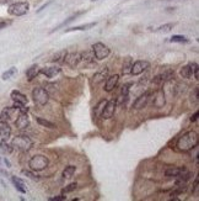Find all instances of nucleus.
I'll list each match as a JSON object with an SVG mask.
<instances>
[{
    "label": "nucleus",
    "instance_id": "nucleus-1",
    "mask_svg": "<svg viewBox=\"0 0 199 201\" xmlns=\"http://www.w3.org/2000/svg\"><path fill=\"white\" fill-rule=\"evenodd\" d=\"M199 138L196 131H188L183 133L176 142V148L181 152H188L198 146Z\"/></svg>",
    "mask_w": 199,
    "mask_h": 201
},
{
    "label": "nucleus",
    "instance_id": "nucleus-2",
    "mask_svg": "<svg viewBox=\"0 0 199 201\" xmlns=\"http://www.w3.org/2000/svg\"><path fill=\"white\" fill-rule=\"evenodd\" d=\"M11 146L20 152H28L33 147V141L26 134H18L13 138Z\"/></svg>",
    "mask_w": 199,
    "mask_h": 201
},
{
    "label": "nucleus",
    "instance_id": "nucleus-3",
    "mask_svg": "<svg viewBox=\"0 0 199 201\" xmlns=\"http://www.w3.org/2000/svg\"><path fill=\"white\" fill-rule=\"evenodd\" d=\"M48 164H49L48 158L46 155H41V154L33 155L28 162V167L31 168V170H33V171H41L48 167Z\"/></svg>",
    "mask_w": 199,
    "mask_h": 201
},
{
    "label": "nucleus",
    "instance_id": "nucleus-4",
    "mask_svg": "<svg viewBox=\"0 0 199 201\" xmlns=\"http://www.w3.org/2000/svg\"><path fill=\"white\" fill-rule=\"evenodd\" d=\"M28 9H30V4L27 1H18L9 6L8 13L13 16H23L28 13Z\"/></svg>",
    "mask_w": 199,
    "mask_h": 201
},
{
    "label": "nucleus",
    "instance_id": "nucleus-5",
    "mask_svg": "<svg viewBox=\"0 0 199 201\" xmlns=\"http://www.w3.org/2000/svg\"><path fill=\"white\" fill-rule=\"evenodd\" d=\"M32 98H33L34 104L38 105V106H44V105L48 102V100H49V95H48L47 90L43 89V88H41V86L33 89Z\"/></svg>",
    "mask_w": 199,
    "mask_h": 201
},
{
    "label": "nucleus",
    "instance_id": "nucleus-6",
    "mask_svg": "<svg viewBox=\"0 0 199 201\" xmlns=\"http://www.w3.org/2000/svg\"><path fill=\"white\" fill-rule=\"evenodd\" d=\"M92 52H94L95 58H97L99 61H102V59H105V58H107L110 56L111 51H110V48L105 43L97 42V43L92 45Z\"/></svg>",
    "mask_w": 199,
    "mask_h": 201
},
{
    "label": "nucleus",
    "instance_id": "nucleus-7",
    "mask_svg": "<svg viewBox=\"0 0 199 201\" xmlns=\"http://www.w3.org/2000/svg\"><path fill=\"white\" fill-rule=\"evenodd\" d=\"M116 106H117V101L115 100V99L107 101L106 105H105V107H103V110H102V112H101V117L105 118V120L111 118L113 116L115 111H116Z\"/></svg>",
    "mask_w": 199,
    "mask_h": 201
},
{
    "label": "nucleus",
    "instance_id": "nucleus-8",
    "mask_svg": "<svg viewBox=\"0 0 199 201\" xmlns=\"http://www.w3.org/2000/svg\"><path fill=\"white\" fill-rule=\"evenodd\" d=\"M148 68H150V63L148 61H136L132 64L130 68V74L133 75H139L141 73H144Z\"/></svg>",
    "mask_w": 199,
    "mask_h": 201
},
{
    "label": "nucleus",
    "instance_id": "nucleus-9",
    "mask_svg": "<svg viewBox=\"0 0 199 201\" xmlns=\"http://www.w3.org/2000/svg\"><path fill=\"white\" fill-rule=\"evenodd\" d=\"M64 62H65V64H68L69 67L75 68L81 62V53H78V52L66 53L65 58H64Z\"/></svg>",
    "mask_w": 199,
    "mask_h": 201
},
{
    "label": "nucleus",
    "instance_id": "nucleus-10",
    "mask_svg": "<svg viewBox=\"0 0 199 201\" xmlns=\"http://www.w3.org/2000/svg\"><path fill=\"white\" fill-rule=\"evenodd\" d=\"M17 112H20L18 111V109H17L16 106H14V107H5L1 112H0V123H4V122H8L9 120H11L13 116L17 114Z\"/></svg>",
    "mask_w": 199,
    "mask_h": 201
},
{
    "label": "nucleus",
    "instance_id": "nucleus-11",
    "mask_svg": "<svg viewBox=\"0 0 199 201\" xmlns=\"http://www.w3.org/2000/svg\"><path fill=\"white\" fill-rule=\"evenodd\" d=\"M15 126L18 130H26L30 126V118L27 116V114L18 112V116L15 120Z\"/></svg>",
    "mask_w": 199,
    "mask_h": 201
},
{
    "label": "nucleus",
    "instance_id": "nucleus-12",
    "mask_svg": "<svg viewBox=\"0 0 199 201\" xmlns=\"http://www.w3.org/2000/svg\"><path fill=\"white\" fill-rule=\"evenodd\" d=\"M149 99H150V94L146 91V93L141 94L139 98H136V100L134 101V104H133V107H134L135 110H141V109L146 107V105H148V102H149Z\"/></svg>",
    "mask_w": 199,
    "mask_h": 201
},
{
    "label": "nucleus",
    "instance_id": "nucleus-13",
    "mask_svg": "<svg viewBox=\"0 0 199 201\" xmlns=\"http://www.w3.org/2000/svg\"><path fill=\"white\" fill-rule=\"evenodd\" d=\"M187 171V169L184 167H180V168H170L165 171L166 177L168 178H180L182 177L183 174Z\"/></svg>",
    "mask_w": 199,
    "mask_h": 201
},
{
    "label": "nucleus",
    "instance_id": "nucleus-14",
    "mask_svg": "<svg viewBox=\"0 0 199 201\" xmlns=\"http://www.w3.org/2000/svg\"><path fill=\"white\" fill-rule=\"evenodd\" d=\"M118 80H119V75H118V74H115V75L108 77V78H107V82L105 84V90H106L107 93L112 91V90L117 86Z\"/></svg>",
    "mask_w": 199,
    "mask_h": 201
},
{
    "label": "nucleus",
    "instance_id": "nucleus-15",
    "mask_svg": "<svg viewBox=\"0 0 199 201\" xmlns=\"http://www.w3.org/2000/svg\"><path fill=\"white\" fill-rule=\"evenodd\" d=\"M11 99L15 101V104L17 105H26L28 100H27V98H26V95H23L22 93H20V91H17V90H14V91H11Z\"/></svg>",
    "mask_w": 199,
    "mask_h": 201
},
{
    "label": "nucleus",
    "instance_id": "nucleus-16",
    "mask_svg": "<svg viewBox=\"0 0 199 201\" xmlns=\"http://www.w3.org/2000/svg\"><path fill=\"white\" fill-rule=\"evenodd\" d=\"M152 105L155 107H162L165 105V95H164V91L162 89H159L156 93H155V98L152 100Z\"/></svg>",
    "mask_w": 199,
    "mask_h": 201
},
{
    "label": "nucleus",
    "instance_id": "nucleus-17",
    "mask_svg": "<svg viewBox=\"0 0 199 201\" xmlns=\"http://www.w3.org/2000/svg\"><path fill=\"white\" fill-rule=\"evenodd\" d=\"M10 136H11V127L6 122L1 123L0 125V138L4 141H8L10 138Z\"/></svg>",
    "mask_w": 199,
    "mask_h": 201
},
{
    "label": "nucleus",
    "instance_id": "nucleus-18",
    "mask_svg": "<svg viewBox=\"0 0 199 201\" xmlns=\"http://www.w3.org/2000/svg\"><path fill=\"white\" fill-rule=\"evenodd\" d=\"M42 74H44L47 78H53L55 77L57 74L60 73V68L59 67H47V68H42L39 70Z\"/></svg>",
    "mask_w": 199,
    "mask_h": 201
},
{
    "label": "nucleus",
    "instance_id": "nucleus-19",
    "mask_svg": "<svg viewBox=\"0 0 199 201\" xmlns=\"http://www.w3.org/2000/svg\"><path fill=\"white\" fill-rule=\"evenodd\" d=\"M38 73H39V67H38L37 64H33V66H31V67L26 70V77H27V79L31 82L32 79H34V78L38 75Z\"/></svg>",
    "mask_w": 199,
    "mask_h": 201
},
{
    "label": "nucleus",
    "instance_id": "nucleus-20",
    "mask_svg": "<svg viewBox=\"0 0 199 201\" xmlns=\"http://www.w3.org/2000/svg\"><path fill=\"white\" fill-rule=\"evenodd\" d=\"M96 26V22H90V24H86V25H80V26H74V27H70V29H66L65 32H71V31H84V30H89L91 27Z\"/></svg>",
    "mask_w": 199,
    "mask_h": 201
},
{
    "label": "nucleus",
    "instance_id": "nucleus-21",
    "mask_svg": "<svg viewBox=\"0 0 199 201\" xmlns=\"http://www.w3.org/2000/svg\"><path fill=\"white\" fill-rule=\"evenodd\" d=\"M11 182H13V184L15 185L16 190H18V191H20V193H22V194H25V193H26V187H25V184H23V182H22L20 178L13 177V178H11Z\"/></svg>",
    "mask_w": 199,
    "mask_h": 201
},
{
    "label": "nucleus",
    "instance_id": "nucleus-22",
    "mask_svg": "<svg viewBox=\"0 0 199 201\" xmlns=\"http://www.w3.org/2000/svg\"><path fill=\"white\" fill-rule=\"evenodd\" d=\"M13 146H10V144H8L6 143V141H1L0 142V153H3V154H10V153H13Z\"/></svg>",
    "mask_w": 199,
    "mask_h": 201
},
{
    "label": "nucleus",
    "instance_id": "nucleus-23",
    "mask_svg": "<svg viewBox=\"0 0 199 201\" xmlns=\"http://www.w3.org/2000/svg\"><path fill=\"white\" fill-rule=\"evenodd\" d=\"M75 170H76V168L74 167V166H68V167H65L64 171H63V178H64V179H70V178H73Z\"/></svg>",
    "mask_w": 199,
    "mask_h": 201
},
{
    "label": "nucleus",
    "instance_id": "nucleus-24",
    "mask_svg": "<svg viewBox=\"0 0 199 201\" xmlns=\"http://www.w3.org/2000/svg\"><path fill=\"white\" fill-rule=\"evenodd\" d=\"M132 64H133L132 58H130V57H128V58L124 61L123 67H122V72H123V74H130V68H132Z\"/></svg>",
    "mask_w": 199,
    "mask_h": 201
},
{
    "label": "nucleus",
    "instance_id": "nucleus-25",
    "mask_svg": "<svg viewBox=\"0 0 199 201\" xmlns=\"http://www.w3.org/2000/svg\"><path fill=\"white\" fill-rule=\"evenodd\" d=\"M66 53H68V52H66L65 50L59 51L58 53H55V54L53 56L52 61H53V62H64V58H65Z\"/></svg>",
    "mask_w": 199,
    "mask_h": 201
},
{
    "label": "nucleus",
    "instance_id": "nucleus-26",
    "mask_svg": "<svg viewBox=\"0 0 199 201\" xmlns=\"http://www.w3.org/2000/svg\"><path fill=\"white\" fill-rule=\"evenodd\" d=\"M106 75H107V69H105L103 72H100V73H97V74H95V75H94L95 85H97V84H100L101 82H103V80H105V78H106Z\"/></svg>",
    "mask_w": 199,
    "mask_h": 201
},
{
    "label": "nucleus",
    "instance_id": "nucleus-27",
    "mask_svg": "<svg viewBox=\"0 0 199 201\" xmlns=\"http://www.w3.org/2000/svg\"><path fill=\"white\" fill-rule=\"evenodd\" d=\"M16 72H17V69L15 67L10 68V69H8L6 72H4V73H3L1 79H3V80H8V79H9V78H11L13 75H15V74H16Z\"/></svg>",
    "mask_w": 199,
    "mask_h": 201
},
{
    "label": "nucleus",
    "instance_id": "nucleus-28",
    "mask_svg": "<svg viewBox=\"0 0 199 201\" xmlns=\"http://www.w3.org/2000/svg\"><path fill=\"white\" fill-rule=\"evenodd\" d=\"M180 74H181L182 78H191L192 77V70H191L189 64L188 66H183L181 68V70H180Z\"/></svg>",
    "mask_w": 199,
    "mask_h": 201
},
{
    "label": "nucleus",
    "instance_id": "nucleus-29",
    "mask_svg": "<svg viewBox=\"0 0 199 201\" xmlns=\"http://www.w3.org/2000/svg\"><path fill=\"white\" fill-rule=\"evenodd\" d=\"M170 42H178V43H187L188 42V38L181 36V35H173L171 38H170Z\"/></svg>",
    "mask_w": 199,
    "mask_h": 201
},
{
    "label": "nucleus",
    "instance_id": "nucleus-30",
    "mask_svg": "<svg viewBox=\"0 0 199 201\" xmlns=\"http://www.w3.org/2000/svg\"><path fill=\"white\" fill-rule=\"evenodd\" d=\"M94 58H95V56H94V52L91 51V52H89V51H86V52H84L81 53V61H85V62H92L94 61Z\"/></svg>",
    "mask_w": 199,
    "mask_h": 201
},
{
    "label": "nucleus",
    "instance_id": "nucleus-31",
    "mask_svg": "<svg viewBox=\"0 0 199 201\" xmlns=\"http://www.w3.org/2000/svg\"><path fill=\"white\" fill-rule=\"evenodd\" d=\"M173 27H175V22H170V24H165V25L160 26L159 29H156V31H160V32H168V31H171Z\"/></svg>",
    "mask_w": 199,
    "mask_h": 201
},
{
    "label": "nucleus",
    "instance_id": "nucleus-32",
    "mask_svg": "<svg viewBox=\"0 0 199 201\" xmlns=\"http://www.w3.org/2000/svg\"><path fill=\"white\" fill-rule=\"evenodd\" d=\"M37 122H38L39 125L44 126V127H48V128H54V127H55L54 123H52V122H49L48 120H44V118H42V117L37 118Z\"/></svg>",
    "mask_w": 199,
    "mask_h": 201
},
{
    "label": "nucleus",
    "instance_id": "nucleus-33",
    "mask_svg": "<svg viewBox=\"0 0 199 201\" xmlns=\"http://www.w3.org/2000/svg\"><path fill=\"white\" fill-rule=\"evenodd\" d=\"M173 75H175V73H173L172 70H167L164 74H161L160 77H161V79H162V82H167V80H171V79L173 78Z\"/></svg>",
    "mask_w": 199,
    "mask_h": 201
},
{
    "label": "nucleus",
    "instance_id": "nucleus-34",
    "mask_svg": "<svg viewBox=\"0 0 199 201\" xmlns=\"http://www.w3.org/2000/svg\"><path fill=\"white\" fill-rule=\"evenodd\" d=\"M189 67H191V70H192V74L194 73V78L198 80L199 79V74H198V72H199V69H198V64L197 63H191L189 64Z\"/></svg>",
    "mask_w": 199,
    "mask_h": 201
},
{
    "label": "nucleus",
    "instance_id": "nucleus-35",
    "mask_svg": "<svg viewBox=\"0 0 199 201\" xmlns=\"http://www.w3.org/2000/svg\"><path fill=\"white\" fill-rule=\"evenodd\" d=\"M198 93H199V89H198V86L197 88H194V90H193V93L191 94V101L192 102H194V104H197L198 102V98H199V95H198Z\"/></svg>",
    "mask_w": 199,
    "mask_h": 201
},
{
    "label": "nucleus",
    "instance_id": "nucleus-36",
    "mask_svg": "<svg viewBox=\"0 0 199 201\" xmlns=\"http://www.w3.org/2000/svg\"><path fill=\"white\" fill-rule=\"evenodd\" d=\"M76 187H78V184H76V183H71V184H69L68 186H65V187L63 189V194H66V193H71V191H74Z\"/></svg>",
    "mask_w": 199,
    "mask_h": 201
},
{
    "label": "nucleus",
    "instance_id": "nucleus-37",
    "mask_svg": "<svg viewBox=\"0 0 199 201\" xmlns=\"http://www.w3.org/2000/svg\"><path fill=\"white\" fill-rule=\"evenodd\" d=\"M106 102H107L106 100H102V101H100L99 104H97V106H96V110H95L96 115H101V112H102V110H103V107H105Z\"/></svg>",
    "mask_w": 199,
    "mask_h": 201
},
{
    "label": "nucleus",
    "instance_id": "nucleus-38",
    "mask_svg": "<svg viewBox=\"0 0 199 201\" xmlns=\"http://www.w3.org/2000/svg\"><path fill=\"white\" fill-rule=\"evenodd\" d=\"M21 173H22L23 175H26V177H28L30 179H33V180H38V179H39V178H38L37 175H34V174H33L32 171H30V170H25V169H23V170H22Z\"/></svg>",
    "mask_w": 199,
    "mask_h": 201
},
{
    "label": "nucleus",
    "instance_id": "nucleus-39",
    "mask_svg": "<svg viewBox=\"0 0 199 201\" xmlns=\"http://www.w3.org/2000/svg\"><path fill=\"white\" fill-rule=\"evenodd\" d=\"M128 91H129V86L128 85H123V88H122V95L128 96Z\"/></svg>",
    "mask_w": 199,
    "mask_h": 201
},
{
    "label": "nucleus",
    "instance_id": "nucleus-40",
    "mask_svg": "<svg viewBox=\"0 0 199 201\" xmlns=\"http://www.w3.org/2000/svg\"><path fill=\"white\" fill-rule=\"evenodd\" d=\"M49 200L50 201H63V200H65V196L59 195V196H55V198H50Z\"/></svg>",
    "mask_w": 199,
    "mask_h": 201
},
{
    "label": "nucleus",
    "instance_id": "nucleus-41",
    "mask_svg": "<svg viewBox=\"0 0 199 201\" xmlns=\"http://www.w3.org/2000/svg\"><path fill=\"white\" fill-rule=\"evenodd\" d=\"M198 184H199V179L198 178H196L194 184H193V193H197V190H198Z\"/></svg>",
    "mask_w": 199,
    "mask_h": 201
},
{
    "label": "nucleus",
    "instance_id": "nucleus-42",
    "mask_svg": "<svg viewBox=\"0 0 199 201\" xmlns=\"http://www.w3.org/2000/svg\"><path fill=\"white\" fill-rule=\"evenodd\" d=\"M50 3H52V1H48V3H47V4H44V5H42V6H41V8H39V9H38V10H37V13H41V11H42V10H44V9H46V8H47V6H48V5H49Z\"/></svg>",
    "mask_w": 199,
    "mask_h": 201
},
{
    "label": "nucleus",
    "instance_id": "nucleus-43",
    "mask_svg": "<svg viewBox=\"0 0 199 201\" xmlns=\"http://www.w3.org/2000/svg\"><path fill=\"white\" fill-rule=\"evenodd\" d=\"M198 111H196V112H194V115H192V117H191V121H192V122H194V121H197V118H198Z\"/></svg>",
    "mask_w": 199,
    "mask_h": 201
},
{
    "label": "nucleus",
    "instance_id": "nucleus-44",
    "mask_svg": "<svg viewBox=\"0 0 199 201\" xmlns=\"http://www.w3.org/2000/svg\"><path fill=\"white\" fill-rule=\"evenodd\" d=\"M4 162H5V164H6L8 167H11V164H10V162H9V160H8L6 158H4Z\"/></svg>",
    "mask_w": 199,
    "mask_h": 201
},
{
    "label": "nucleus",
    "instance_id": "nucleus-45",
    "mask_svg": "<svg viewBox=\"0 0 199 201\" xmlns=\"http://www.w3.org/2000/svg\"><path fill=\"white\" fill-rule=\"evenodd\" d=\"M5 26H6V22H0V30H1V29H4Z\"/></svg>",
    "mask_w": 199,
    "mask_h": 201
},
{
    "label": "nucleus",
    "instance_id": "nucleus-46",
    "mask_svg": "<svg viewBox=\"0 0 199 201\" xmlns=\"http://www.w3.org/2000/svg\"><path fill=\"white\" fill-rule=\"evenodd\" d=\"M9 1H11V0H0V4H6Z\"/></svg>",
    "mask_w": 199,
    "mask_h": 201
},
{
    "label": "nucleus",
    "instance_id": "nucleus-47",
    "mask_svg": "<svg viewBox=\"0 0 199 201\" xmlns=\"http://www.w3.org/2000/svg\"><path fill=\"white\" fill-rule=\"evenodd\" d=\"M92 1H95V0H92Z\"/></svg>",
    "mask_w": 199,
    "mask_h": 201
}]
</instances>
